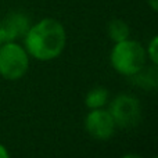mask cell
Segmentation results:
<instances>
[{
	"label": "cell",
	"mask_w": 158,
	"mask_h": 158,
	"mask_svg": "<svg viewBox=\"0 0 158 158\" xmlns=\"http://www.w3.org/2000/svg\"><path fill=\"white\" fill-rule=\"evenodd\" d=\"M24 49L39 61H50L63 53L67 43V32L58 19L47 17L31 24L24 38Z\"/></svg>",
	"instance_id": "6da1fadb"
},
{
	"label": "cell",
	"mask_w": 158,
	"mask_h": 158,
	"mask_svg": "<svg viewBox=\"0 0 158 158\" xmlns=\"http://www.w3.org/2000/svg\"><path fill=\"white\" fill-rule=\"evenodd\" d=\"M146 49L139 42L125 39L114 44L110 61L118 74L131 78L146 67Z\"/></svg>",
	"instance_id": "7a4b0ae2"
},
{
	"label": "cell",
	"mask_w": 158,
	"mask_h": 158,
	"mask_svg": "<svg viewBox=\"0 0 158 158\" xmlns=\"http://www.w3.org/2000/svg\"><path fill=\"white\" fill-rule=\"evenodd\" d=\"M29 68V54L24 46L14 42H6L0 46V77L7 81L22 78Z\"/></svg>",
	"instance_id": "3957f363"
},
{
	"label": "cell",
	"mask_w": 158,
	"mask_h": 158,
	"mask_svg": "<svg viewBox=\"0 0 158 158\" xmlns=\"http://www.w3.org/2000/svg\"><path fill=\"white\" fill-rule=\"evenodd\" d=\"M115 125L123 129H132L137 126L142 118L140 101L131 94H118L110 103L108 108Z\"/></svg>",
	"instance_id": "277c9868"
},
{
	"label": "cell",
	"mask_w": 158,
	"mask_h": 158,
	"mask_svg": "<svg viewBox=\"0 0 158 158\" xmlns=\"http://www.w3.org/2000/svg\"><path fill=\"white\" fill-rule=\"evenodd\" d=\"M115 128L117 125L108 110H90L85 118V129L96 140H108L114 135Z\"/></svg>",
	"instance_id": "5b68a950"
},
{
	"label": "cell",
	"mask_w": 158,
	"mask_h": 158,
	"mask_svg": "<svg viewBox=\"0 0 158 158\" xmlns=\"http://www.w3.org/2000/svg\"><path fill=\"white\" fill-rule=\"evenodd\" d=\"M2 27L7 36V42H14L17 39H22L31 27V19L25 13L21 11H13L7 14L3 19Z\"/></svg>",
	"instance_id": "8992f818"
},
{
	"label": "cell",
	"mask_w": 158,
	"mask_h": 158,
	"mask_svg": "<svg viewBox=\"0 0 158 158\" xmlns=\"http://www.w3.org/2000/svg\"><path fill=\"white\" fill-rule=\"evenodd\" d=\"M108 90L106 87H93L86 93L85 97V104L89 110H96V108H104L108 103Z\"/></svg>",
	"instance_id": "52a82bcc"
},
{
	"label": "cell",
	"mask_w": 158,
	"mask_h": 158,
	"mask_svg": "<svg viewBox=\"0 0 158 158\" xmlns=\"http://www.w3.org/2000/svg\"><path fill=\"white\" fill-rule=\"evenodd\" d=\"M107 32H108L110 39L114 43H117V42H122L125 39H129V36H131V28H129V25L123 19L114 18L108 22Z\"/></svg>",
	"instance_id": "ba28073f"
},
{
	"label": "cell",
	"mask_w": 158,
	"mask_h": 158,
	"mask_svg": "<svg viewBox=\"0 0 158 158\" xmlns=\"http://www.w3.org/2000/svg\"><path fill=\"white\" fill-rule=\"evenodd\" d=\"M133 79L135 85L143 87V89H156L158 83V75H157V68L153 65V68H143L140 72L136 75L131 77Z\"/></svg>",
	"instance_id": "9c48e42d"
},
{
	"label": "cell",
	"mask_w": 158,
	"mask_h": 158,
	"mask_svg": "<svg viewBox=\"0 0 158 158\" xmlns=\"http://www.w3.org/2000/svg\"><path fill=\"white\" fill-rule=\"evenodd\" d=\"M146 56L148 57V60L153 63V65L158 64V36H153L151 40L147 44V50H146Z\"/></svg>",
	"instance_id": "30bf717a"
},
{
	"label": "cell",
	"mask_w": 158,
	"mask_h": 158,
	"mask_svg": "<svg viewBox=\"0 0 158 158\" xmlns=\"http://www.w3.org/2000/svg\"><path fill=\"white\" fill-rule=\"evenodd\" d=\"M0 158H11L8 150L6 148V146L2 144V143H0Z\"/></svg>",
	"instance_id": "8fae6325"
},
{
	"label": "cell",
	"mask_w": 158,
	"mask_h": 158,
	"mask_svg": "<svg viewBox=\"0 0 158 158\" xmlns=\"http://www.w3.org/2000/svg\"><path fill=\"white\" fill-rule=\"evenodd\" d=\"M147 4L150 6L151 11H154V13L158 10V0H147Z\"/></svg>",
	"instance_id": "7c38bea8"
},
{
	"label": "cell",
	"mask_w": 158,
	"mask_h": 158,
	"mask_svg": "<svg viewBox=\"0 0 158 158\" xmlns=\"http://www.w3.org/2000/svg\"><path fill=\"white\" fill-rule=\"evenodd\" d=\"M6 42H7V36H6V32H4V29H3L2 24H0V46H2L3 43H6Z\"/></svg>",
	"instance_id": "4fadbf2b"
},
{
	"label": "cell",
	"mask_w": 158,
	"mask_h": 158,
	"mask_svg": "<svg viewBox=\"0 0 158 158\" xmlns=\"http://www.w3.org/2000/svg\"><path fill=\"white\" fill-rule=\"evenodd\" d=\"M121 158H143L142 156H139V154H133V153H131V154H125V156H122Z\"/></svg>",
	"instance_id": "5bb4252c"
},
{
	"label": "cell",
	"mask_w": 158,
	"mask_h": 158,
	"mask_svg": "<svg viewBox=\"0 0 158 158\" xmlns=\"http://www.w3.org/2000/svg\"><path fill=\"white\" fill-rule=\"evenodd\" d=\"M153 158H157V157H153Z\"/></svg>",
	"instance_id": "9a60e30c"
}]
</instances>
